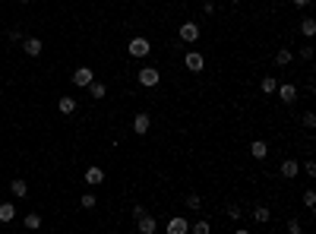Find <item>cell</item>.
Instances as JSON below:
<instances>
[{"label": "cell", "instance_id": "22", "mask_svg": "<svg viewBox=\"0 0 316 234\" xmlns=\"http://www.w3.org/2000/svg\"><path fill=\"white\" fill-rule=\"evenodd\" d=\"M253 215H256V222H269V218H272V212H269L266 206H256V209H253Z\"/></svg>", "mask_w": 316, "mask_h": 234}, {"label": "cell", "instance_id": "20", "mask_svg": "<svg viewBox=\"0 0 316 234\" xmlns=\"http://www.w3.org/2000/svg\"><path fill=\"white\" fill-rule=\"evenodd\" d=\"M300 32H304L307 38H313L316 35V19H304V22H300Z\"/></svg>", "mask_w": 316, "mask_h": 234}, {"label": "cell", "instance_id": "1", "mask_svg": "<svg viewBox=\"0 0 316 234\" xmlns=\"http://www.w3.org/2000/svg\"><path fill=\"white\" fill-rule=\"evenodd\" d=\"M126 51H130V57H149V51H152V42H149L146 35H136V38H130Z\"/></svg>", "mask_w": 316, "mask_h": 234}, {"label": "cell", "instance_id": "14", "mask_svg": "<svg viewBox=\"0 0 316 234\" xmlns=\"http://www.w3.org/2000/svg\"><path fill=\"white\" fill-rule=\"evenodd\" d=\"M57 108H60V114H73V111H76V102H73L70 95H63V98L57 102Z\"/></svg>", "mask_w": 316, "mask_h": 234}, {"label": "cell", "instance_id": "21", "mask_svg": "<svg viewBox=\"0 0 316 234\" xmlns=\"http://www.w3.org/2000/svg\"><path fill=\"white\" fill-rule=\"evenodd\" d=\"M25 228H42V215H38V212H29V215H25Z\"/></svg>", "mask_w": 316, "mask_h": 234}, {"label": "cell", "instance_id": "6", "mask_svg": "<svg viewBox=\"0 0 316 234\" xmlns=\"http://www.w3.org/2000/svg\"><path fill=\"white\" fill-rule=\"evenodd\" d=\"M187 231H190V222H187L184 215L168 218V234H187Z\"/></svg>", "mask_w": 316, "mask_h": 234}, {"label": "cell", "instance_id": "11", "mask_svg": "<svg viewBox=\"0 0 316 234\" xmlns=\"http://www.w3.org/2000/svg\"><path fill=\"white\" fill-rule=\"evenodd\" d=\"M297 168H300V165L294 162V158H285V162H281V177H288V180L297 177Z\"/></svg>", "mask_w": 316, "mask_h": 234}, {"label": "cell", "instance_id": "27", "mask_svg": "<svg viewBox=\"0 0 316 234\" xmlns=\"http://www.w3.org/2000/svg\"><path fill=\"white\" fill-rule=\"evenodd\" d=\"M288 231H291V234H300V222H288Z\"/></svg>", "mask_w": 316, "mask_h": 234}, {"label": "cell", "instance_id": "24", "mask_svg": "<svg viewBox=\"0 0 316 234\" xmlns=\"http://www.w3.org/2000/svg\"><path fill=\"white\" fill-rule=\"evenodd\" d=\"M190 231H196V234H209V222H196V225H190Z\"/></svg>", "mask_w": 316, "mask_h": 234}, {"label": "cell", "instance_id": "9", "mask_svg": "<svg viewBox=\"0 0 316 234\" xmlns=\"http://www.w3.org/2000/svg\"><path fill=\"white\" fill-rule=\"evenodd\" d=\"M136 228L143 231V234H155L158 222H155V218H152V215H139V218H136Z\"/></svg>", "mask_w": 316, "mask_h": 234}, {"label": "cell", "instance_id": "4", "mask_svg": "<svg viewBox=\"0 0 316 234\" xmlns=\"http://www.w3.org/2000/svg\"><path fill=\"white\" fill-rule=\"evenodd\" d=\"M184 66H187V70H190V73H199V70H203V66H206V57L199 54V51H190V54L184 57Z\"/></svg>", "mask_w": 316, "mask_h": 234}, {"label": "cell", "instance_id": "29", "mask_svg": "<svg viewBox=\"0 0 316 234\" xmlns=\"http://www.w3.org/2000/svg\"><path fill=\"white\" fill-rule=\"evenodd\" d=\"M294 3H297V6H307V3H310V0H294Z\"/></svg>", "mask_w": 316, "mask_h": 234}, {"label": "cell", "instance_id": "18", "mask_svg": "<svg viewBox=\"0 0 316 234\" xmlns=\"http://www.w3.org/2000/svg\"><path fill=\"white\" fill-rule=\"evenodd\" d=\"M288 64H291V51H288V48H281L278 54H275V66H288Z\"/></svg>", "mask_w": 316, "mask_h": 234}, {"label": "cell", "instance_id": "26", "mask_svg": "<svg viewBox=\"0 0 316 234\" xmlns=\"http://www.w3.org/2000/svg\"><path fill=\"white\" fill-rule=\"evenodd\" d=\"M92 206H95V196H92V193H85V196H83V209H92Z\"/></svg>", "mask_w": 316, "mask_h": 234}, {"label": "cell", "instance_id": "30", "mask_svg": "<svg viewBox=\"0 0 316 234\" xmlns=\"http://www.w3.org/2000/svg\"><path fill=\"white\" fill-rule=\"evenodd\" d=\"M228 3H240V0H228Z\"/></svg>", "mask_w": 316, "mask_h": 234}, {"label": "cell", "instance_id": "5", "mask_svg": "<svg viewBox=\"0 0 316 234\" xmlns=\"http://www.w3.org/2000/svg\"><path fill=\"white\" fill-rule=\"evenodd\" d=\"M152 127V117L146 114V111H139L136 117H133V133H136V136H146V130H149Z\"/></svg>", "mask_w": 316, "mask_h": 234}, {"label": "cell", "instance_id": "8", "mask_svg": "<svg viewBox=\"0 0 316 234\" xmlns=\"http://www.w3.org/2000/svg\"><path fill=\"white\" fill-rule=\"evenodd\" d=\"M275 92L281 95V102H285V105H291L294 98H297V85H291V83H285V85L278 83V89H275Z\"/></svg>", "mask_w": 316, "mask_h": 234}, {"label": "cell", "instance_id": "13", "mask_svg": "<svg viewBox=\"0 0 316 234\" xmlns=\"http://www.w3.org/2000/svg\"><path fill=\"white\" fill-rule=\"evenodd\" d=\"M16 218V206L13 203H0V222H13Z\"/></svg>", "mask_w": 316, "mask_h": 234}, {"label": "cell", "instance_id": "19", "mask_svg": "<svg viewBox=\"0 0 316 234\" xmlns=\"http://www.w3.org/2000/svg\"><path fill=\"white\" fill-rule=\"evenodd\" d=\"M250 155L253 158H266V143H263V139H256V143L250 146Z\"/></svg>", "mask_w": 316, "mask_h": 234}, {"label": "cell", "instance_id": "28", "mask_svg": "<svg viewBox=\"0 0 316 234\" xmlns=\"http://www.w3.org/2000/svg\"><path fill=\"white\" fill-rule=\"evenodd\" d=\"M304 127H316V117L313 114H304Z\"/></svg>", "mask_w": 316, "mask_h": 234}, {"label": "cell", "instance_id": "17", "mask_svg": "<svg viewBox=\"0 0 316 234\" xmlns=\"http://www.w3.org/2000/svg\"><path fill=\"white\" fill-rule=\"evenodd\" d=\"M259 89H263V92H266V95H272V92H275V89H278V79H272V76H266V79H263V83H259Z\"/></svg>", "mask_w": 316, "mask_h": 234}, {"label": "cell", "instance_id": "16", "mask_svg": "<svg viewBox=\"0 0 316 234\" xmlns=\"http://www.w3.org/2000/svg\"><path fill=\"white\" fill-rule=\"evenodd\" d=\"M85 89H89V92H92V98H105V95H107V89H105V85H102V83H95V79H92V83H89V85H85Z\"/></svg>", "mask_w": 316, "mask_h": 234}, {"label": "cell", "instance_id": "23", "mask_svg": "<svg viewBox=\"0 0 316 234\" xmlns=\"http://www.w3.org/2000/svg\"><path fill=\"white\" fill-rule=\"evenodd\" d=\"M304 206H307V209H313V206H316V193H313V190L304 193Z\"/></svg>", "mask_w": 316, "mask_h": 234}, {"label": "cell", "instance_id": "2", "mask_svg": "<svg viewBox=\"0 0 316 234\" xmlns=\"http://www.w3.org/2000/svg\"><path fill=\"white\" fill-rule=\"evenodd\" d=\"M139 85H146V89H152V85H158V79H161V73L155 70V66H143L139 70Z\"/></svg>", "mask_w": 316, "mask_h": 234}, {"label": "cell", "instance_id": "15", "mask_svg": "<svg viewBox=\"0 0 316 234\" xmlns=\"http://www.w3.org/2000/svg\"><path fill=\"white\" fill-rule=\"evenodd\" d=\"M10 193H13V196H19V199H22L25 196V193H29V187H25V180H13V184H10Z\"/></svg>", "mask_w": 316, "mask_h": 234}, {"label": "cell", "instance_id": "25", "mask_svg": "<svg viewBox=\"0 0 316 234\" xmlns=\"http://www.w3.org/2000/svg\"><path fill=\"white\" fill-rule=\"evenodd\" d=\"M187 206H190V209H199V206H203V199H199L196 193H190V196H187Z\"/></svg>", "mask_w": 316, "mask_h": 234}, {"label": "cell", "instance_id": "3", "mask_svg": "<svg viewBox=\"0 0 316 234\" xmlns=\"http://www.w3.org/2000/svg\"><path fill=\"white\" fill-rule=\"evenodd\" d=\"M180 42L196 44V42H199V25H196V22H184V25H180Z\"/></svg>", "mask_w": 316, "mask_h": 234}, {"label": "cell", "instance_id": "10", "mask_svg": "<svg viewBox=\"0 0 316 234\" xmlns=\"http://www.w3.org/2000/svg\"><path fill=\"white\" fill-rule=\"evenodd\" d=\"M85 184H89V187H98V184H105V171L98 168V165H95V168H89V171H85Z\"/></svg>", "mask_w": 316, "mask_h": 234}, {"label": "cell", "instance_id": "31", "mask_svg": "<svg viewBox=\"0 0 316 234\" xmlns=\"http://www.w3.org/2000/svg\"><path fill=\"white\" fill-rule=\"evenodd\" d=\"M16 3H29V0H16Z\"/></svg>", "mask_w": 316, "mask_h": 234}, {"label": "cell", "instance_id": "7", "mask_svg": "<svg viewBox=\"0 0 316 234\" xmlns=\"http://www.w3.org/2000/svg\"><path fill=\"white\" fill-rule=\"evenodd\" d=\"M92 79H95V76H92V70H89V66H79V70L73 73V85H83V89L92 83Z\"/></svg>", "mask_w": 316, "mask_h": 234}, {"label": "cell", "instance_id": "12", "mask_svg": "<svg viewBox=\"0 0 316 234\" xmlns=\"http://www.w3.org/2000/svg\"><path fill=\"white\" fill-rule=\"evenodd\" d=\"M22 51L29 57H38V54H42V42H38V38H25V42H22Z\"/></svg>", "mask_w": 316, "mask_h": 234}]
</instances>
